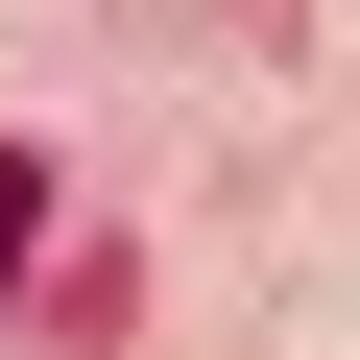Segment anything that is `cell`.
<instances>
[{
	"label": "cell",
	"instance_id": "6da1fadb",
	"mask_svg": "<svg viewBox=\"0 0 360 360\" xmlns=\"http://www.w3.org/2000/svg\"><path fill=\"white\" fill-rule=\"evenodd\" d=\"M25 240H49V168H25V144H0V288H25Z\"/></svg>",
	"mask_w": 360,
	"mask_h": 360
}]
</instances>
